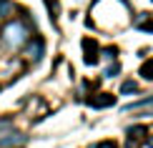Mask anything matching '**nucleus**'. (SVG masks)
Segmentation results:
<instances>
[{
	"label": "nucleus",
	"instance_id": "9",
	"mask_svg": "<svg viewBox=\"0 0 153 148\" xmlns=\"http://www.w3.org/2000/svg\"><path fill=\"white\" fill-rule=\"evenodd\" d=\"M118 70H120V65H118V63H113L111 68H105V78H113V75H116Z\"/></svg>",
	"mask_w": 153,
	"mask_h": 148
},
{
	"label": "nucleus",
	"instance_id": "1",
	"mask_svg": "<svg viewBox=\"0 0 153 148\" xmlns=\"http://www.w3.org/2000/svg\"><path fill=\"white\" fill-rule=\"evenodd\" d=\"M28 35H30V30H28V25H25L23 20H13V23H8V25L3 28V43H5L10 50L20 48L23 43L28 40Z\"/></svg>",
	"mask_w": 153,
	"mask_h": 148
},
{
	"label": "nucleus",
	"instance_id": "3",
	"mask_svg": "<svg viewBox=\"0 0 153 148\" xmlns=\"http://www.w3.org/2000/svg\"><path fill=\"white\" fill-rule=\"evenodd\" d=\"M133 28H138V30H148V33H153V23L148 20V13H141V15L133 20Z\"/></svg>",
	"mask_w": 153,
	"mask_h": 148
},
{
	"label": "nucleus",
	"instance_id": "7",
	"mask_svg": "<svg viewBox=\"0 0 153 148\" xmlns=\"http://www.w3.org/2000/svg\"><path fill=\"white\" fill-rule=\"evenodd\" d=\"M141 75H143V78H148V80H153V60H146V63H143Z\"/></svg>",
	"mask_w": 153,
	"mask_h": 148
},
{
	"label": "nucleus",
	"instance_id": "13",
	"mask_svg": "<svg viewBox=\"0 0 153 148\" xmlns=\"http://www.w3.org/2000/svg\"><path fill=\"white\" fill-rule=\"evenodd\" d=\"M148 146H151V148H153V138H151V141H148Z\"/></svg>",
	"mask_w": 153,
	"mask_h": 148
},
{
	"label": "nucleus",
	"instance_id": "5",
	"mask_svg": "<svg viewBox=\"0 0 153 148\" xmlns=\"http://www.w3.org/2000/svg\"><path fill=\"white\" fill-rule=\"evenodd\" d=\"M25 55L30 58V60H38V58L43 55V40H35V43H30L28 50H25Z\"/></svg>",
	"mask_w": 153,
	"mask_h": 148
},
{
	"label": "nucleus",
	"instance_id": "11",
	"mask_svg": "<svg viewBox=\"0 0 153 148\" xmlns=\"http://www.w3.org/2000/svg\"><path fill=\"white\" fill-rule=\"evenodd\" d=\"M131 133H136V138H141L143 133H146V128L143 126H136V128H131Z\"/></svg>",
	"mask_w": 153,
	"mask_h": 148
},
{
	"label": "nucleus",
	"instance_id": "4",
	"mask_svg": "<svg viewBox=\"0 0 153 148\" xmlns=\"http://www.w3.org/2000/svg\"><path fill=\"white\" fill-rule=\"evenodd\" d=\"M113 103H116V95H111V93H100V98L91 100V106H93V108H105V106H113Z\"/></svg>",
	"mask_w": 153,
	"mask_h": 148
},
{
	"label": "nucleus",
	"instance_id": "6",
	"mask_svg": "<svg viewBox=\"0 0 153 148\" xmlns=\"http://www.w3.org/2000/svg\"><path fill=\"white\" fill-rule=\"evenodd\" d=\"M13 13H15V5L8 3V0H0V18H8Z\"/></svg>",
	"mask_w": 153,
	"mask_h": 148
},
{
	"label": "nucleus",
	"instance_id": "10",
	"mask_svg": "<svg viewBox=\"0 0 153 148\" xmlns=\"http://www.w3.org/2000/svg\"><path fill=\"white\" fill-rule=\"evenodd\" d=\"M103 58H105V60H113V58H116V48H105L103 50Z\"/></svg>",
	"mask_w": 153,
	"mask_h": 148
},
{
	"label": "nucleus",
	"instance_id": "12",
	"mask_svg": "<svg viewBox=\"0 0 153 148\" xmlns=\"http://www.w3.org/2000/svg\"><path fill=\"white\" fill-rule=\"evenodd\" d=\"M98 148H116V146H113V143H108V141H105V143H98Z\"/></svg>",
	"mask_w": 153,
	"mask_h": 148
},
{
	"label": "nucleus",
	"instance_id": "2",
	"mask_svg": "<svg viewBox=\"0 0 153 148\" xmlns=\"http://www.w3.org/2000/svg\"><path fill=\"white\" fill-rule=\"evenodd\" d=\"M25 138L23 133H5V136H0V148H20L25 146Z\"/></svg>",
	"mask_w": 153,
	"mask_h": 148
},
{
	"label": "nucleus",
	"instance_id": "8",
	"mask_svg": "<svg viewBox=\"0 0 153 148\" xmlns=\"http://www.w3.org/2000/svg\"><path fill=\"white\" fill-rule=\"evenodd\" d=\"M120 91H123V93H136V91H138V86H136L133 80H128V83H123V88H120Z\"/></svg>",
	"mask_w": 153,
	"mask_h": 148
}]
</instances>
